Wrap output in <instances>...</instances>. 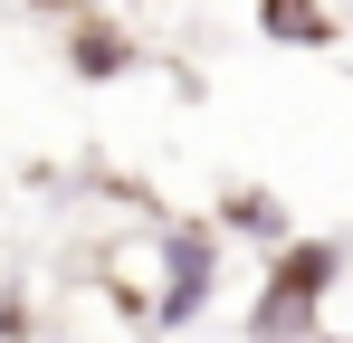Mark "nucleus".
I'll list each match as a JSON object with an SVG mask.
<instances>
[{
	"label": "nucleus",
	"instance_id": "obj_1",
	"mask_svg": "<svg viewBox=\"0 0 353 343\" xmlns=\"http://www.w3.org/2000/svg\"><path fill=\"white\" fill-rule=\"evenodd\" d=\"M353 277V238H315L296 229L287 248H268L258 295H248V343H305L325 334V295Z\"/></svg>",
	"mask_w": 353,
	"mask_h": 343
},
{
	"label": "nucleus",
	"instance_id": "obj_2",
	"mask_svg": "<svg viewBox=\"0 0 353 343\" xmlns=\"http://www.w3.org/2000/svg\"><path fill=\"white\" fill-rule=\"evenodd\" d=\"M220 277H230V238L210 220H163L153 229V286H143V334L181 343L191 324H210L220 305Z\"/></svg>",
	"mask_w": 353,
	"mask_h": 343
},
{
	"label": "nucleus",
	"instance_id": "obj_3",
	"mask_svg": "<svg viewBox=\"0 0 353 343\" xmlns=\"http://www.w3.org/2000/svg\"><path fill=\"white\" fill-rule=\"evenodd\" d=\"M134 67H143V48H134L124 19H105V10H67V76L115 86V76H134Z\"/></svg>",
	"mask_w": 353,
	"mask_h": 343
},
{
	"label": "nucleus",
	"instance_id": "obj_4",
	"mask_svg": "<svg viewBox=\"0 0 353 343\" xmlns=\"http://www.w3.org/2000/svg\"><path fill=\"white\" fill-rule=\"evenodd\" d=\"M210 229H220V238H248L258 258H268V248H287V238H296L287 200H277V191H258V181H239V191H220V200H210Z\"/></svg>",
	"mask_w": 353,
	"mask_h": 343
},
{
	"label": "nucleus",
	"instance_id": "obj_5",
	"mask_svg": "<svg viewBox=\"0 0 353 343\" xmlns=\"http://www.w3.org/2000/svg\"><path fill=\"white\" fill-rule=\"evenodd\" d=\"M258 29H268L277 48H334V39H344L334 0H258Z\"/></svg>",
	"mask_w": 353,
	"mask_h": 343
},
{
	"label": "nucleus",
	"instance_id": "obj_6",
	"mask_svg": "<svg viewBox=\"0 0 353 343\" xmlns=\"http://www.w3.org/2000/svg\"><path fill=\"white\" fill-rule=\"evenodd\" d=\"M29 334H39V295L10 277V286H0V343H29Z\"/></svg>",
	"mask_w": 353,
	"mask_h": 343
},
{
	"label": "nucleus",
	"instance_id": "obj_7",
	"mask_svg": "<svg viewBox=\"0 0 353 343\" xmlns=\"http://www.w3.org/2000/svg\"><path fill=\"white\" fill-rule=\"evenodd\" d=\"M19 10H58V19H67V10H86V0H19Z\"/></svg>",
	"mask_w": 353,
	"mask_h": 343
},
{
	"label": "nucleus",
	"instance_id": "obj_8",
	"mask_svg": "<svg viewBox=\"0 0 353 343\" xmlns=\"http://www.w3.org/2000/svg\"><path fill=\"white\" fill-rule=\"evenodd\" d=\"M305 343H353V334H305Z\"/></svg>",
	"mask_w": 353,
	"mask_h": 343
}]
</instances>
